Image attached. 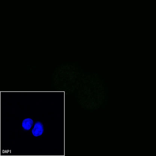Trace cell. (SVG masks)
Instances as JSON below:
<instances>
[{"mask_svg": "<svg viewBox=\"0 0 156 156\" xmlns=\"http://www.w3.org/2000/svg\"><path fill=\"white\" fill-rule=\"evenodd\" d=\"M45 131L44 125L43 122L38 121L35 122L30 131V135L35 138L41 137Z\"/></svg>", "mask_w": 156, "mask_h": 156, "instance_id": "1", "label": "cell"}, {"mask_svg": "<svg viewBox=\"0 0 156 156\" xmlns=\"http://www.w3.org/2000/svg\"><path fill=\"white\" fill-rule=\"evenodd\" d=\"M35 123L33 119L31 118H25L22 120L21 127L22 130L25 132L30 131Z\"/></svg>", "mask_w": 156, "mask_h": 156, "instance_id": "2", "label": "cell"}]
</instances>
